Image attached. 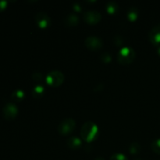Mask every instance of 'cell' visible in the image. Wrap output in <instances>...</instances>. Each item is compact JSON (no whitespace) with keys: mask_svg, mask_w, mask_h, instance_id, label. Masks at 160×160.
Returning <instances> with one entry per match:
<instances>
[{"mask_svg":"<svg viewBox=\"0 0 160 160\" xmlns=\"http://www.w3.org/2000/svg\"><path fill=\"white\" fill-rule=\"evenodd\" d=\"M110 160H128V158L122 153H116L111 156Z\"/></svg>","mask_w":160,"mask_h":160,"instance_id":"obj_19","label":"cell"},{"mask_svg":"<svg viewBox=\"0 0 160 160\" xmlns=\"http://www.w3.org/2000/svg\"><path fill=\"white\" fill-rule=\"evenodd\" d=\"M100 59L104 63H109L112 60V57H111V55L109 54L107 52H104L103 53H102L101 56H100Z\"/></svg>","mask_w":160,"mask_h":160,"instance_id":"obj_18","label":"cell"},{"mask_svg":"<svg viewBox=\"0 0 160 160\" xmlns=\"http://www.w3.org/2000/svg\"><path fill=\"white\" fill-rule=\"evenodd\" d=\"M7 6V2L5 0H0V12L4 10Z\"/></svg>","mask_w":160,"mask_h":160,"instance_id":"obj_22","label":"cell"},{"mask_svg":"<svg viewBox=\"0 0 160 160\" xmlns=\"http://www.w3.org/2000/svg\"><path fill=\"white\" fill-rule=\"evenodd\" d=\"M73 9H74V10L77 11V12H78V11H81V6H80L79 5H78V4H75L74 6H73Z\"/></svg>","mask_w":160,"mask_h":160,"instance_id":"obj_23","label":"cell"},{"mask_svg":"<svg viewBox=\"0 0 160 160\" xmlns=\"http://www.w3.org/2000/svg\"><path fill=\"white\" fill-rule=\"evenodd\" d=\"M95 160H105V159H103V158H102V157H99V156H98V157L95 158Z\"/></svg>","mask_w":160,"mask_h":160,"instance_id":"obj_24","label":"cell"},{"mask_svg":"<svg viewBox=\"0 0 160 160\" xmlns=\"http://www.w3.org/2000/svg\"></svg>","mask_w":160,"mask_h":160,"instance_id":"obj_26","label":"cell"},{"mask_svg":"<svg viewBox=\"0 0 160 160\" xmlns=\"http://www.w3.org/2000/svg\"><path fill=\"white\" fill-rule=\"evenodd\" d=\"M138 17V10L137 8L131 7L128 11V18L130 21H135Z\"/></svg>","mask_w":160,"mask_h":160,"instance_id":"obj_15","label":"cell"},{"mask_svg":"<svg viewBox=\"0 0 160 160\" xmlns=\"http://www.w3.org/2000/svg\"><path fill=\"white\" fill-rule=\"evenodd\" d=\"M148 38L152 45H160V23L152 28L148 34Z\"/></svg>","mask_w":160,"mask_h":160,"instance_id":"obj_9","label":"cell"},{"mask_svg":"<svg viewBox=\"0 0 160 160\" xmlns=\"http://www.w3.org/2000/svg\"><path fill=\"white\" fill-rule=\"evenodd\" d=\"M44 93H45V88H44V86L41 85V84L36 85L32 90V96L34 98H42L43 96Z\"/></svg>","mask_w":160,"mask_h":160,"instance_id":"obj_12","label":"cell"},{"mask_svg":"<svg viewBox=\"0 0 160 160\" xmlns=\"http://www.w3.org/2000/svg\"><path fill=\"white\" fill-rule=\"evenodd\" d=\"M79 17L75 13H70L64 19L63 23L67 27L77 26L79 23Z\"/></svg>","mask_w":160,"mask_h":160,"instance_id":"obj_11","label":"cell"},{"mask_svg":"<svg viewBox=\"0 0 160 160\" xmlns=\"http://www.w3.org/2000/svg\"><path fill=\"white\" fill-rule=\"evenodd\" d=\"M129 152L132 155H137L141 152V145L137 142H134L129 147Z\"/></svg>","mask_w":160,"mask_h":160,"instance_id":"obj_16","label":"cell"},{"mask_svg":"<svg viewBox=\"0 0 160 160\" xmlns=\"http://www.w3.org/2000/svg\"><path fill=\"white\" fill-rule=\"evenodd\" d=\"M83 19L88 24L95 25L100 22L102 19V15L99 12L96 10H89L84 12Z\"/></svg>","mask_w":160,"mask_h":160,"instance_id":"obj_7","label":"cell"},{"mask_svg":"<svg viewBox=\"0 0 160 160\" xmlns=\"http://www.w3.org/2000/svg\"><path fill=\"white\" fill-rule=\"evenodd\" d=\"M35 22L39 28L45 29V28H47L48 27L50 26V24H51V19L48 17V14H46L45 12H40L36 14Z\"/></svg>","mask_w":160,"mask_h":160,"instance_id":"obj_8","label":"cell"},{"mask_svg":"<svg viewBox=\"0 0 160 160\" xmlns=\"http://www.w3.org/2000/svg\"><path fill=\"white\" fill-rule=\"evenodd\" d=\"M157 52H158V54H159V56H160V46L159 47V48H158V51H157Z\"/></svg>","mask_w":160,"mask_h":160,"instance_id":"obj_25","label":"cell"},{"mask_svg":"<svg viewBox=\"0 0 160 160\" xmlns=\"http://www.w3.org/2000/svg\"><path fill=\"white\" fill-rule=\"evenodd\" d=\"M98 136V127L92 121H88L84 123L81 130V137L84 142H93Z\"/></svg>","mask_w":160,"mask_h":160,"instance_id":"obj_1","label":"cell"},{"mask_svg":"<svg viewBox=\"0 0 160 160\" xmlns=\"http://www.w3.org/2000/svg\"><path fill=\"white\" fill-rule=\"evenodd\" d=\"M114 43L117 46H120V45H123V38L120 35H117L114 38Z\"/></svg>","mask_w":160,"mask_h":160,"instance_id":"obj_21","label":"cell"},{"mask_svg":"<svg viewBox=\"0 0 160 160\" xmlns=\"http://www.w3.org/2000/svg\"><path fill=\"white\" fill-rule=\"evenodd\" d=\"M151 148L156 154L160 155V138L156 139L152 142Z\"/></svg>","mask_w":160,"mask_h":160,"instance_id":"obj_17","label":"cell"},{"mask_svg":"<svg viewBox=\"0 0 160 160\" xmlns=\"http://www.w3.org/2000/svg\"><path fill=\"white\" fill-rule=\"evenodd\" d=\"M18 108L14 103L9 102L5 105L2 109V114L6 120H12L18 114Z\"/></svg>","mask_w":160,"mask_h":160,"instance_id":"obj_6","label":"cell"},{"mask_svg":"<svg viewBox=\"0 0 160 160\" xmlns=\"http://www.w3.org/2000/svg\"><path fill=\"white\" fill-rule=\"evenodd\" d=\"M85 46L92 51H98L103 47V42L100 38L97 36H88L84 40Z\"/></svg>","mask_w":160,"mask_h":160,"instance_id":"obj_5","label":"cell"},{"mask_svg":"<svg viewBox=\"0 0 160 160\" xmlns=\"http://www.w3.org/2000/svg\"><path fill=\"white\" fill-rule=\"evenodd\" d=\"M11 98L12 100L16 102H20L25 98V93L23 90L20 89H17V90L14 91L11 95Z\"/></svg>","mask_w":160,"mask_h":160,"instance_id":"obj_14","label":"cell"},{"mask_svg":"<svg viewBox=\"0 0 160 160\" xmlns=\"http://www.w3.org/2000/svg\"><path fill=\"white\" fill-rule=\"evenodd\" d=\"M75 127H76V122L73 119H63L58 126V132L61 135H68L73 132V130L75 129Z\"/></svg>","mask_w":160,"mask_h":160,"instance_id":"obj_4","label":"cell"},{"mask_svg":"<svg viewBox=\"0 0 160 160\" xmlns=\"http://www.w3.org/2000/svg\"><path fill=\"white\" fill-rule=\"evenodd\" d=\"M82 145V142L81 139L77 136H73L70 137V138L67 140V146L72 150H78L79 149Z\"/></svg>","mask_w":160,"mask_h":160,"instance_id":"obj_10","label":"cell"},{"mask_svg":"<svg viewBox=\"0 0 160 160\" xmlns=\"http://www.w3.org/2000/svg\"><path fill=\"white\" fill-rule=\"evenodd\" d=\"M32 78L36 82H42L44 79V77L42 73H39V72H35V73H33Z\"/></svg>","mask_w":160,"mask_h":160,"instance_id":"obj_20","label":"cell"},{"mask_svg":"<svg viewBox=\"0 0 160 160\" xmlns=\"http://www.w3.org/2000/svg\"><path fill=\"white\" fill-rule=\"evenodd\" d=\"M106 9L109 14H115L117 13V11L119 10V5L116 2L110 1L106 4Z\"/></svg>","mask_w":160,"mask_h":160,"instance_id":"obj_13","label":"cell"},{"mask_svg":"<svg viewBox=\"0 0 160 160\" xmlns=\"http://www.w3.org/2000/svg\"><path fill=\"white\" fill-rule=\"evenodd\" d=\"M45 80H46V82L48 85L57 88L63 83L64 80H65V76H64L63 73H62L61 71L55 70H52L47 74Z\"/></svg>","mask_w":160,"mask_h":160,"instance_id":"obj_3","label":"cell"},{"mask_svg":"<svg viewBox=\"0 0 160 160\" xmlns=\"http://www.w3.org/2000/svg\"><path fill=\"white\" fill-rule=\"evenodd\" d=\"M136 52L131 47H124L117 53V60L121 64H130L135 59Z\"/></svg>","mask_w":160,"mask_h":160,"instance_id":"obj_2","label":"cell"}]
</instances>
